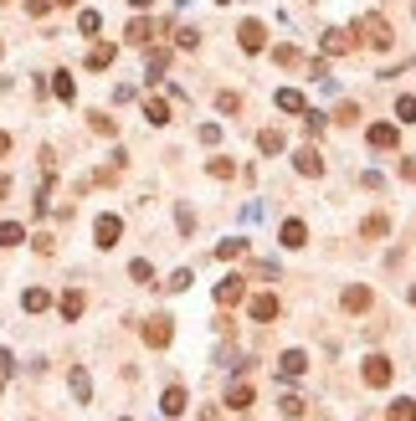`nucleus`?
Masks as SVG:
<instances>
[{
    "mask_svg": "<svg viewBox=\"0 0 416 421\" xmlns=\"http://www.w3.org/2000/svg\"><path fill=\"white\" fill-rule=\"evenodd\" d=\"M360 375H365V386H370V390H385V386L396 380V365L385 360V354H370V360H365V370H360Z\"/></svg>",
    "mask_w": 416,
    "mask_h": 421,
    "instance_id": "obj_1",
    "label": "nucleus"
},
{
    "mask_svg": "<svg viewBox=\"0 0 416 421\" xmlns=\"http://www.w3.org/2000/svg\"><path fill=\"white\" fill-rule=\"evenodd\" d=\"M355 47H360V42L344 31V26H329V31H324V57H349Z\"/></svg>",
    "mask_w": 416,
    "mask_h": 421,
    "instance_id": "obj_2",
    "label": "nucleus"
},
{
    "mask_svg": "<svg viewBox=\"0 0 416 421\" xmlns=\"http://www.w3.org/2000/svg\"><path fill=\"white\" fill-rule=\"evenodd\" d=\"M139 334H144V345H149V349H165V345L175 339V324H170V319L160 313V319H149L144 329H139Z\"/></svg>",
    "mask_w": 416,
    "mask_h": 421,
    "instance_id": "obj_3",
    "label": "nucleus"
},
{
    "mask_svg": "<svg viewBox=\"0 0 416 421\" xmlns=\"http://www.w3.org/2000/svg\"><path fill=\"white\" fill-rule=\"evenodd\" d=\"M237 42H242V51H263L267 47V26L263 21H242L237 26Z\"/></svg>",
    "mask_w": 416,
    "mask_h": 421,
    "instance_id": "obj_4",
    "label": "nucleus"
},
{
    "mask_svg": "<svg viewBox=\"0 0 416 421\" xmlns=\"http://www.w3.org/2000/svg\"><path fill=\"white\" fill-rule=\"evenodd\" d=\"M242 298H247V278H237V272H231L226 283H216V304H221V308L242 304Z\"/></svg>",
    "mask_w": 416,
    "mask_h": 421,
    "instance_id": "obj_5",
    "label": "nucleus"
},
{
    "mask_svg": "<svg viewBox=\"0 0 416 421\" xmlns=\"http://www.w3.org/2000/svg\"><path fill=\"white\" fill-rule=\"evenodd\" d=\"M365 42H370L375 51H385V47L396 42V36H391V26H385V16H365Z\"/></svg>",
    "mask_w": 416,
    "mask_h": 421,
    "instance_id": "obj_6",
    "label": "nucleus"
},
{
    "mask_svg": "<svg viewBox=\"0 0 416 421\" xmlns=\"http://www.w3.org/2000/svg\"><path fill=\"white\" fill-rule=\"evenodd\" d=\"M247 308H252V319H257V324H272V319H278V313H283L278 293H257V298H252V304H247Z\"/></svg>",
    "mask_w": 416,
    "mask_h": 421,
    "instance_id": "obj_7",
    "label": "nucleus"
},
{
    "mask_svg": "<svg viewBox=\"0 0 416 421\" xmlns=\"http://www.w3.org/2000/svg\"><path fill=\"white\" fill-rule=\"evenodd\" d=\"M93 236H98V247H119V236H124V221H119V216H98Z\"/></svg>",
    "mask_w": 416,
    "mask_h": 421,
    "instance_id": "obj_8",
    "label": "nucleus"
},
{
    "mask_svg": "<svg viewBox=\"0 0 416 421\" xmlns=\"http://www.w3.org/2000/svg\"><path fill=\"white\" fill-rule=\"evenodd\" d=\"M160 411H165V416H185V411H190V396H185V386H170V390H165Z\"/></svg>",
    "mask_w": 416,
    "mask_h": 421,
    "instance_id": "obj_9",
    "label": "nucleus"
},
{
    "mask_svg": "<svg viewBox=\"0 0 416 421\" xmlns=\"http://www.w3.org/2000/svg\"><path fill=\"white\" fill-rule=\"evenodd\" d=\"M293 165H298V175H324V160H319L314 144H303V149L293 154Z\"/></svg>",
    "mask_w": 416,
    "mask_h": 421,
    "instance_id": "obj_10",
    "label": "nucleus"
},
{
    "mask_svg": "<svg viewBox=\"0 0 416 421\" xmlns=\"http://www.w3.org/2000/svg\"><path fill=\"white\" fill-rule=\"evenodd\" d=\"M128 42H134V47H149L154 42V21H144V16H134V21H128Z\"/></svg>",
    "mask_w": 416,
    "mask_h": 421,
    "instance_id": "obj_11",
    "label": "nucleus"
},
{
    "mask_svg": "<svg viewBox=\"0 0 416 421\" xmlns=\"http://www.w3.org/2000/svg\"><path fill=\"white\" fill-rule=\"evenodd\" d=\"M278 370L288 375V380H298V375L308 370V354H303V349H288V354H283V360H278Z\"/></svg>",
    "mask_w": 416,
    "mask_h": 421,
    "instance_id": "obj_12",
    "label": "nucleus"
},
{
    "mask_svg": "<svg viewBox=\"0 0 416 421\" xmlns=\"http://www.w3.org/2000/svg\"><path fill=\"white\" fill-rule=\"evenodd\" d=\"M340 304H344L349 313H365V308H370V288H360V283H355V288H344Z\"/></svg>",
    "mask_w": 416,
    "mask_h": 421,
    "instance_id": "obj_13",
    "label": "nucleus"
},
{
    "mask_svg": "<svg viewBox=\"0 0 416 421\" xmlns=\"http://www.w3.org/2000/svg\"><path fill=\"white\" fill-rule=\"evenodd\" d=\"M57 308H62V319L72 324V319H83V308H88V298H83V293H77V288H72V293H62V304H57Z\"/></svg>",
    "mask_w": 416,
    "mask_h": 421,
    "instance_id": "obj_14",
    "label": "nucleus"
},
{
    "mask_svg": "<svg viewBox=\"0 0 416 421\" xmlns=\"http://www.w3.org/2000/svg\"><path fill=\"white\" fill-rule=\"evenodd\" d=\"M370 149H391V144H396V124H370Z\"/></svg>",
    "mask_w": 416,
    "mask_h": 421,
    "instance_id": "obj_15",
    "label": "nucleus"
},
{
    "mask_svg": "<svg viewBox=\"0 0 416 421\" xmlns=\"http://www.w3.org/2000/svg\"><path fill=\"white\" fill-rule=\"evenodd\" d=\"M67 380H72V396H77V401H93V380H88L83 365H72V375H67Z\"/></svg>",
    "mask_w": 416,
    "mask_h": 421,
    "instance_id": "obj_16",
    "label": "nucleus"
},
{
    "mask_svg": "<svg viewBox=\"0 0 416 421\" xmlns=\"http://www.w3.org/2000/svg\"><path fill=\"white\" fill-rule=\"evenodd\" d=\"M385 231H391V221H385L381 210H375V216H365V221H360V236H370V242H381Z\"/></svg>",
    "mask_w": 416,
    "mask_h": 421,
    "instance_id": "obj_17",
    "label": "nucleus"
},
{
    "mask_svg": "<svg viewBox=\"0 0 416 421\" xmlns=\"http://www.w3.org/2000/svg\"><path fill=\"white\" fill-rule=\"evenodd\" d=\"M47 304H51L47 288H26V293H21V308H26V313H42Z\"/></svg>",
    "mask_w": 416,
    "mask_h": 421,
    "instance_id": "obj_18",
    "label": "nucleus"
},
{
    "mask_svg": "<svg viewBox=\"0 0 416 421\" xmlns=\"http://www.w3.org/2000/svg\"><path fill=\"white\" fill-rule=\"evenodd\" d=\"M257 149H263V154H283V149H288V139H283L278 129H263V134H257Z\"/></svg>",
    "mask_w": 416,
    "mask_h": 421,
    "instance_id": "obj_19",
    "label": "nucleus"
},
{
    "mask_svg": "<svg viewBox=\"0 0 416 421\" xmlns=\"http://www.w3.org/2000/svg\"><path fill=\"white\" fill-rule=\"evenodd\" d=\"M278 236H283V247H303L308 242V226H303V221H283Z\"/></svg>",
    "mask_w": 416,
    "mask_h": 421,
    "instance_id": "obj_20",
    "label": "nucleus"
},
{
    "mask_svg": "<svg viewBox=\"0 0 416 421\" xmlns=\"http://www.w3.org/2000/svg\"><path fill=\"white\" fill-rule=\"evenodd\" d=\"M113 57H119L113 47H93V51H88V67H93V72H108V67H113Z\"/></svg>",
    "mask_w": 416,
    "mask_h": 421,
    "instance_id": "obj_21",
    "label": "nucleus"
},
{
    "mask_svg": "<svg viewBox=\"0 0 416 421\" xmlns=\"http://www.w3.org/2000/svg\"><path fill=\"white\" fill-rule=\"evenodd\" d=\"M144 118H149L154 129H160V124H170V103H165V98H149V103H144Z\"/></svg>",
    "mask_w": 416,
    "mask_h": 421,
    "instance_id": "obj_22",
    "label": "nucleus"
},
{
    "mask_svg": "<svg viewBox=\"0 0 416 421\" xmlns=\"http://www.w3.org/2000/svg\"><path fill=\"white\" fill-rule=\"evenodd\" d=\"M26 242V226L21 221H0V247H21Z\"/></svg>",
    "mask_w": 416,
    "mask_h": 421,
    "instance_id": "obj_23",
    "label": "nucleus"
},
{
    "mask_svg": "<svg viewBox=\"0 0 416 421\" xmlns=\"http://www.w3.org/2000/svg\"><path fill=\"white\" fill-rule=\"evenodd\" d=\"M278 108H283V113H303L308 103H303V93H298V88H283V93H278Z\"/></svg>",
    "mask_w": 416,
    "mask_h": 421,
    "instance_id": "obj_24",
    "label": "nucleus"
},
{
    "mask_svg": "<svg viewBox=\"0 0 416 421\" xmlns=\"http://www.w3.org/2000/svg\"><path fill=\"white\" fill-rule=\"evenodd\" d=\"M51 93H57L62 103H72V98H77V88H72V77H67V72H51Z\"/></svg>",
    "mask_w": 416,
    "mask_h": 421,
    "instance_id": "obj_25",
    "label": "nucleus"
},
{
    "mask_svg": "<svg viewBox=\"0 0 416 421\" xmlns=\"http://www.w3.org/2000/svg\"><path fill=\"white\" fill-rule=\"evenodd\" d=\"M216 257H221V262H237V257H247V242H242V236H231V242L216 247Z\"/></svg>",
    "mask_w": 416,
    "mask_h": 421,
    "instance_id": "obj_26",
    "label": "nucleus"
},
{
    "mask_svg": "<svg viewBox=\"0 0 416 421\" xmlns=\"http://www.w3.org/2000/svg\"><path fill=\"white\" fill-rule=\"evenodd\" d=\"M165 67H170V51H165V47H154V51H149V72H144V77L154 83V77H160Z\"/></svg>",
    "mask_w": 416,
    "mask_h": 421,
    "instance_id": "obj_27",
    "label": "nucleus"
},
{
    "mask_svg": "<svg viewBox=\"0 0 416 421\" xmlns=\"http://www.w3.org/2000/svg\"><path fill=\"white\" fill-rule=\"evenodd\" d=\"M226 406H231V411H247V406H252V386H231Z\"/></svg>",
    "mask_w": 416,
    "mask_h": 421,
    "instance_id": "obj_28",
    "label": "nucleus"
},
{
    "mask_svg": "<svg viewBox=\"0 0 416 421\" xmlns=\"http://www.w3.org/2000/svg\"><path fill=\"white\" fill-rule=\"evenodd\" d=\"M88 124H93V134H108V139L119 134V124H113L108 113H88Z\"/></svg>",
    "mask_w": 416,
    "mask_h": 421,
    "instance_id": "obj_29",
    "label": "nucleus"
},
{
    "mask_svg": "<svg viewBox=\"0 0 416 421\" xmlns=\"http://www.w3.org/2000/svg\"><path fill=\"white\" fill-rule=\"evenodd\" d=\"M128 278H134V283H154V267L144 257H134V262H128Z\"/></svg>",
    "mask_w": 416,
    "mask_h": 421,
    "instance_id": "obj_30",
    "label": "nucleus"
},
{
    "mask_svg": "<svg viewBox=\"0 0 416 421\" xmlns=\"http://www.w3.org/2000/svg\"><path fill=\"white\" fill-rule=\"evenodd\" d=\"M385 416H391V421H416V401H396Z\"/></svg>",
    "mask_w": 416,
    "mask_h": 421,
    "instance_id": "obj_31",
    "label": "nucleus"
},
{
    "mask_svg": "<svg viewBox=\"0 0 416 421\" xmlns=\"http://www.w3.org/2000/svg\"><path fill=\"white\" fill-rule=\"evenodd\" d=\"M272 62H278V67H298L303 57H298V47H278V51H272Z\"/></svg>",
    "mask_w": 416,
    "mask_h": 421,
    "instance_id": "obj_32",
    "label": "nucleus"
},
{
    "mask_svg": "<svg viewBox=\"0 0 416 421\" xmlns=\"http://www.w3.org/2000/svg\"><path fill=\"white\" fill-rule=\"evenodd\" d=\"M98 26H103V16H98V10H83V16H77V31H83V36H93Z\"/></svg>",
    "mask_w": 416,
    "mask_h": 421,
    "instance_id": "obj_33",
    "label": "nucleus"
},
{
    "mask_svg": "<svg viewBox=\"0 0 416 421\" xmlns=\"http://www.w3.org/2000/svg\"><path fill=\"white\" fill-rule=\"evenodd\" d=\"M396 118L401 124H416V98H396Z\"/></svg>",
    "mask_w": 416,
    "mask_h": 421,
    "instance_id": "obj_34",
    "label": "nucleus"
},
{
    "mask_svg": "<svg viewBox=\"0 0 416 421\" xmlns=\"http://www.w3.org/2000/svg\"><path fill=\"white\" fill-rule=\"evenodd\" d=\"M206 170H211L216 180H231V175H237V165H231V160H211V165H206Z\"/></svg>",
    "mask_w": 416,
    "mask_h": 421,
    "instance_id": "obj_35",
    "label": "nucleus"
},
{
    "mask_svg": "<svg viewBox=\"0 0 416 421\" xmlns=\"http://www.w3.org/2000/svg\"><path fill=\"white\" fill-rule=\"evenodd\" d=\"M278 406H283V416H288V421H298V416H303V401H298V396H283Z\"/></svg>",
    "mask_w": 416,
    "mask_h": 421,
    "instance_id": "obj_36",
    "label": "nucleus"
},
{
    "mask_svg": "<svg viewBox=\"0 0 416 421\" xmlns=\"http://www.w3.org/2000/svg\"><path fill=\"white\" fill-rule=\"evenodd\" d=\"M303 124H308V134H324V124H329V118L314 113V108H303Z\"/></svg>",
    "mask_w": 416,
    "mask_h": 421,
    "instance_id": "obj_37",
    "label": "nucleus"
},
{
    "mask_svg": "<svg viewBox=\"0 0 416 421\" xmlns=\"http://www.w3.org/2000/svg\"><path fill=\"white\" fill-rule=\"evenodd\" d=\"M216 108H221V113H237L242 98H237V93H216Z\"/></svg>",
    "mask_w": 416,
    "mask_h": 421,
    "instance_id": "obj_38",
    "label": "nucleus"
},
{
    "mask_svg": "<svg viewBox=\"0 0 416 421\" xmlns=\"http://www.w3.org/2000/svg\"><path fill=\"white\" fill-rule=\"evenodd\" d=\"M190 283H196V278H190V267H180V272H175V278L165 283V288H170V293H180V288H190Z\"/></svg>",
    "mask_w": 416,
    "mask_h": 421,
    "instance_id": "obj_39",
    "label": "nucleus"
},
{
    "mask_svg": "<svg viewBox=\"0 0 416 421\" xmlns=\"http://www.w3.org/2000/svg\"><path fill=\"white\" fill-rule=\"evenodd\" d=\"M196 42H201V36L190 31V26H180V31H175V47H185V51H190V47H196Z\"/></svg>",
    "mask_w": 416,
    "mask_h": 421,
    "instance_id": "obj_40",
    "label": "nucleus"
},
{
    "mask_svg": "<svg viewBox=\"0 0 416 421\" xmlns=\"http://www.w3.org/2000/svg\"><path fill=\"white\" fill-rule=\"evenodd\" d=\"M201 144H221V124H201Z\"/></svg>",
    "mask_w": 416,
    "mask_h": 421,
    "instance_id": "obj_41",
    "label": "nucleus"
},
{
    "mask_svg": "<svg viewBox=\"0 0 416 421\" xmlns=\"http://www.w3.org/2000/svg\"><path fill=\"white\" fill-rule=\"evenodd\" d=\"M334 118H340V124H355L360 108H355V103H340V113H334Z\"/></svg>",
    "mask_w": 416,
    "mask_h": 421,
    "instance_id": "obj_42",
    "label": "nucleus"
},
{
    "mask_svg": "<svg viewBox=\"0 0 416 421\" xmlns=\"http://www.w3.org/2000/svg\"><path fill=\"white\" fill-rule=\"evenodd\" d=\"M26 10H31V16H47V10H51V0H26Z\"/></svg>",
    "mask_w": 416,
    "mask_h": 421,
    "instance_id": "obj_43",
    "label": "nucleus"
},
{
    "mask_svg": "<svg viewBox=\"0 0 416 421\" xmlns=\"http://www.w3.org/2000/svg\"><path fill=\"white\" fill-rule=\"evenodd\" d=\"M6 195H10V175H0V201H6Z\"/></svg>",
    "mask_w": 416,
    "mask_h": 421,
    "instance_id": "obj_44",
    "label": "nucleus"
},
{
    "mask_svg": "<svg viewBox=\"0 0 416 421\" xmlns=\"http://www.w3.org/2000/svg\"><path fill=\"white\" fill-rule=\"evenodd\" d=\"M0 154H10V134H0Z\"/></svg>",
    "mask_w": 416,
    "mask_h": 421,
    "instance_id": "obj_45",
    "label": "nucleus"
},
{
    "mask_svg": "<svg viewBox=\"0 0 416 421\" xmlns=\"http://www.w3.org/2000/svg\"><path fill=\"white\" fill-rule=\"evenodd\" d=\"M128 6H134V10H144V6H154V0H128Z\"/></svg>",
    "mask_w": 416,
    "mask_h": 421,
    "instance_id": "obj_46",
    "label": "nucleus"
},
{
    "mask_svg": "<svg viewBox=\"0 0 416 421\" xmlns=\"http://www.w3.org/2000/svg\"><path fill=\"white\" fill-rule=\"evenodd\" d=\"M57 6H77V0H57Z\"/></svg>",
    "mask_w": 416,
    "mask_h": 421,
    "instance_id": "obj_47",
    "label": "nucleus"
},
{
    "mask_svg": "<svg viewBox=\"0 0 416 421\" xmlns=\"http://www.w3.org/2000/svg\"><path fill=\"white\" fill-rule=\"evenodd\" d=\"M411 304H416V288H411Z\"/></svg>",
    "mask_w": 416,
    "mask_h": 421,
    "instance_id": "obj_48",
    "label": "nucleus"
},
{
    "mask_svg": "<svg viewBox=\"0 0 416 421\" xmlns=\"http://www.w3.org/2000/svg\"><path fill=\"white\" fill-rule=\"evenodd\" d=\"M0 6H10V0H0Z\"/></svg>",
    "mask_w": 416,
    "mask_h": 421,
    "instance_id": "obj_49",
    "label": "nucleus"
},
{
    "mask_svg": "<svg viewBox=\"0 0 416 421\" xmlns=\"http://www.w3.org/2000/svg\"><path fill=\"white\" fill-rule=\"evenodd\" d=\"M221 6H226V0H221Z\"/></svg>",
    "mask_w": 416,
    "mask_h": 421,
    "instance_id": "obj_50",
    "label": "nucleus"
},
{
    "mask_svg": "<svg viewBox=\"0 0 416 421\" xmlns=\"http://www.w3.org/2000/svg\"><path fill=\"white\" fill-rule=\"evenodd\" d=\"M0 51H6V47H0Z\"/></svg>",
    "mask_w": 416,
    "mask_h": 421,
    "instance_id": "obj_51",
    "label": "nucleus"
}]
</instances>
